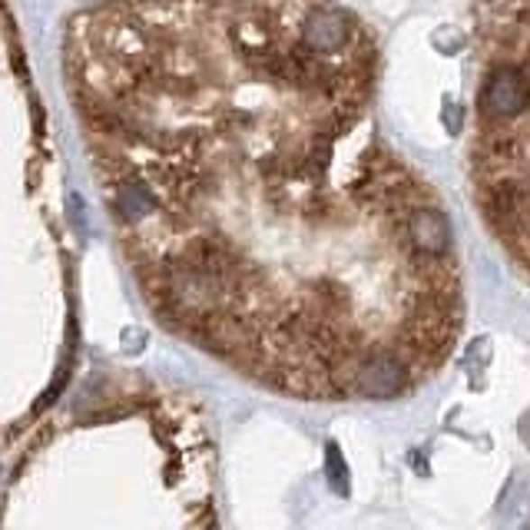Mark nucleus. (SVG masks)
I'll use <instances>...</instances> for the list:
<instances>
[{
  "instance_id": "nucleus-2",
  "label": "nucleus",
  "mask_w": 530,
  "mask_h": 530,
  "mask_svg": "<svg viewBox=\"0 0 530 530\" xmlns=\"http://www.w3.org/2000/svg\"><path fill=\"white\" fill-rule=\"evenodd\" d=\"M461 116H464V110H461V106H454V103H448V106H444V120H448V130L451 132H461Z\"/></svg>"
},
{
  "instance_id": "nucleus-3",
  "label": "nucleus",
  "mask_w": 530,
  "mask_h": 530,
  "mask_svg": "<svg viewBox=\"0 0 530 530\" xmlns=\"http://www.w3.org/2000/svg\"><path fill=\"white\" fill-rule=\"evenodd\" d=\"M520 434H524V441H527V448H530V415L524 418V425H520Z\"/></svg>"
},
{
  "instance_id": "nucleus-1",
  "label": "nucleus",
  "mask_w": 530,
  "mask_h": 530,
  "mask_svg": "<svg viewBox=\"0 0 530 530\" xmlns=\"http://www.w3.org/2000/svg\"><path fill=\"white\" fill-rule=\"evenodd\" d=\"M471 179L488 229L530 269V0H484Z\"/></svg>"
}]
</instances>
